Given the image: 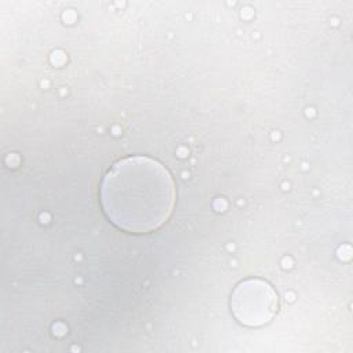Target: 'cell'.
Instances as JSON below:
<instances>
[{
	"label": "cell",
	"mask_w": 353,
	"mask_h": 353,
	"mask_svg": "<svg viewBox=\"0 0 353 353\" xmlns=\"http://www.w3.org/2000/svg\"><path fill=\"white\" fill-rule=\"evenodd\" d=\"M175 200L170 172L156 160L134 156L117 161L105 175L101 201L108 218L120 229L148 233L171 215Z\"/></svg>",
	"instance_id": "cell-1"
},
{
	"label": "cell",
	"mask_w": 353,
	"mask_h": 353,
	"mask_svg": "<svg viewBox=\"0 0 353 353\" xmlns=\"http://www.w3.org/2000/svg\"><path fill=\"white\" fill-rule=\"evenodd\" d=\"M277 295L263 280L251 279L240 283L232 294L230 306L234 317L250 327L268 323L277 310Z\"/></svg>",
	"instance_id": "cell-2"
}]
</instances>
